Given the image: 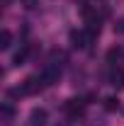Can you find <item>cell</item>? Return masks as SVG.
I'll return each instance as SVG.
<instances>
[{"mask_svg":"<svg viewBox=\"0 0 124 126\" xmlns=\"http://www.w3.org/2000/svg\"><path fill=\"white\" fill-rule=\"evenodd\" d=\"M112 68H119V70H124V61L119 63V65H112Z\"/></svg>","mask_w":124,"mask_h":126,"instance_id":"obj_11","label":"cell"},{"mask_svg":"<svg viewBox=\"0 0 124 126\" xmlns=\"http://www.w3.org/2000/svg\"><path fill=\"white\" fill-rule=\"evenodd\" d=\"M49 121V109L46 107H34L29 111V126H46Z\"/></svg>","mask_w":124,"mask_h":126,"instance_id":"obj_5","label":"cell"},{"mask_svg":"<svg viewBox=\"0 0 124 126\" xmlns=\"http://www.w3.org/2000/svg\"><path fill=\"white\" fill-rule=\"evenodd\" d=\"M29 53H32V44L29 41H22L20 48L15 51V56H12V65H24L27 58H29Z\"/></svg>","mask_w":124,"mask_h":126,"instance_id":"obj_6","label":"cell"},{"mask_svg":"<svg viewBox=\"0 0 124 126\" xmlns=\"http://www.w3.org/2000/svg\"><path fill=\"white\" fill-rule=\"evenodd\" d=\"M15 119H17L15 102L5 99V102H2V107H0V121H2V126H12V121H15Z\"/></svg>","mask_w":124,"mask_h":126,"instance_id":"obj_4","label":"cell"},{"mask_svg":"<svg viewBox=\"0 0 124 126\" xmlns=\"http://www.w3.org/2000/svg\"><path fill=\"white\" fill-rule=\"evenodd\" d=\"M56 126H68V121H61V124H56Z\"/></svg>","mask_w":124,"mask_h":126,"instance_id":"obj_13","label":"cell"},{"mask_svg":"<svg viewBox=\"0 0 124 126\" xmlns=\"http://www.w3.org/2000/svg\"><path fill=\"white\" fill-rule=\"evenodd\" d=\"M2 5H12V0H2Z\"/></svg>","mask_w":124,"mask_h":126,"instance_id":"obj_12","label":"cell"},{"mask_svg":"<svg viewBox=\"0 0 124 126\" xmlns=\"http://www.w3.org/2000/svg\"><path fill=\"white\" fill-rule=\"evenodd\" d=\"M85 107H88V102H85V97L80 99H66L63 102V114L71 119V121H78L80 116H83V111H85Z\"/></svg>","mask_w":124,"mask_h":126,"instance_id":"obj_2","label":"cell"},{"mask_svg":"<svg viewBox=\"0 0 124 126\" xmlns=\"http://www.w3.org/2000/svg\"><path fill=\"white\" fill-rule=\"evenodd\" d=\"M10 46H12V32L2 29V32H0V51H7Z\"/></svg>","mask_w":124,"mask_h":126,"instance_id":"obj_7","label":"cell"},{"mask_svg":"<svg viewBox=\"0 0 124 126\" xmlns=\"http://www.w3.org/2000/svg\"><path fill=\"white\" fill-rule=\"evenodd\" d=\"M20 87H22V92H24V94H39L41 90H44V87H46V85H44L41 75L37 73V75H29V78H24Z\"/></svg>","mask_w":124,"mask_h":126,"instance_id":"obj_3","label":"cell"},{"mask_svg":"<svg viewBox=\"0 0 124 126\" xmlns=\"http://www.w3.org/2000/svg\"><path fill=\"white\" fill-rule=\"evenodd\" d=\"M20 5H22V7H27V10H34V7L39 5V0H20Z\"/></svg>","mask_w":124,"mask_h":126,"instance_id":"obj_9","label":"cell"},{"mask_svg":"<svg viewBox=\"0 0 124 126\" xmlns=\"http://www.w3.org/2000/svg\"><path fill=\"white\" fill-rule=\"evenodd\" d=\"M107 111H117L119 109V99L117 97H105V104H102Z\"/></svg>","mask_w":124,"mask_h":126,"instance_id":"obj_8","label":"cell"},{"mask_svg":"<svg viewBox=\"0 0 124 126\" xmlns=\"http://www.w3.org/2000/svg\"><path fill=\"white\" fill-rule=\"evenodd\" d=\"M122 114H124V107H122Z\"/></svg>","mask_w":124,"mask_h":126,"instance_id":"obj_14","label":"cell"},{"mask_svg":"<svg viewBox=\"0 0 124 126\" xmlns=\"http://www.w3.org/2000/svg\"><path fill=\"white\" fill-rule=\"evenodd\" d=\"M114 32H119V34H124V19H119V22L114 24Z\"/></svg>","mask_w":124,"mask_h":126,"instance_id":"obj_10","label":"cell"},{"mask_svg":"<svg viewBox=\"0 0 124 126\" xmlns=\"http://www.w3.org/2000/svg\"><path fill=\"white\" fill-rule=\"evenodd\" d=\"M63 68H66V53L63 51H54L51 56H49V61L41 65V70H39V75L44 80V85L51 87V85H56L63 75Z\"/></svg>","mask_w":124,"mask_h":126,"instance_id":"obj_1","label":"cell"}]
</instances>
